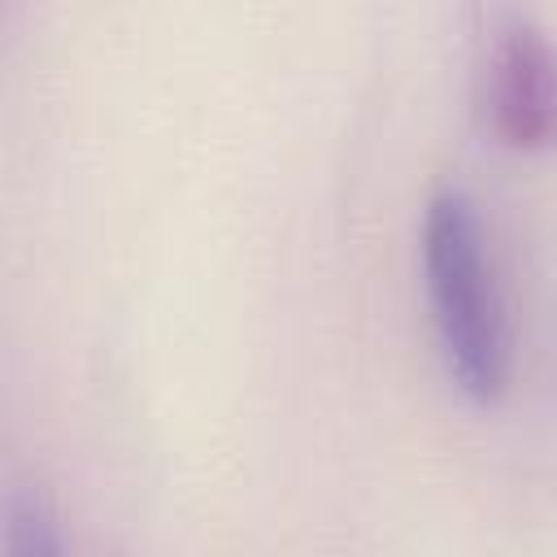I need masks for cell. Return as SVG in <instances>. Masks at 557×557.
I'll return each instance as SVG.
<instances>
[{"mask_svg": "<svg viewBox=\"0 0 557 557\" xmlns=\"http://www.w3.org/2000/svg\"><path fill=\"white\" fill-rule=\"evenodd\" d=\"M479 104L492 139L509 152H544L557 144V44L513 22L492 44L479 74Z\"/></svg>", "mask_w": 557, "mask_h": 557, "instance_id": "obj_2", "label": "cell"}, {"mask_svg": "<svg viewBox=\"0 0 557 557\" xmlns=\"http://www.w3.org/2000/svg\"><path fill=\"white\" fill-rule=\"evenodd\" d=\"M65 548V531L61 518L52 509V500L35 487V492H13L4 500V553L9 557H52Z\"/></svg>", "mask_w": 557, "mask_h": 557, "instance_id": "obj_3", "label": "cell"}, {"mask_svg": "<svg viewBox=\"0 0 557 557\" xmlns=\"http://www.w3.org/2000/svg\"><path fill=\"white\" fill-rule=\"evenodd\" d=\"M422 283L440 357L474 405L505 400L513 383V322L487 222L461 187H440L422 213Z\"/></svg>", "mask_w": 557, "mask_h": 557, "instance_id": "obj_1", "label": "cell"}]
</instances>
